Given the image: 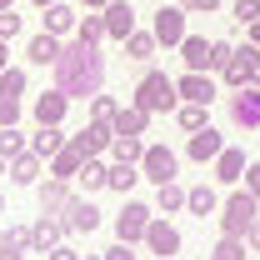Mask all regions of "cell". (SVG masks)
Wrapping results in <instances>:
<instances>
[{"mask_svg":"<svg viewBox=\"0 0 260 260\" xmlns=\"http://www.w3.org/2000/svg\"><path fill=\"white\" fill-rule=\"evenodd\" d=\"M235 50H240V45H230V40H215V45H210V70L220 75V70L235 60Z\"/></svg>","mask_w":260,"mask_h":260,"instance_id":"cell-38","label":"cell"},{"mask_svg":"<svg viewBox=\"0 0 260 260\" xmlns=\"http://www.w3.org/2000/svg\"><path fill=\"white\" fill-rule=\"evenodd\" d=\"M255 215H260V200L245 190V185H235V190L225 195V205H220V215H215V220H220V235H245Z\"/></svg>","mask_w":260,"mask_h":260,"instance_id":"cell-3","label":"cell"},{"mask_svg":"<svg viewBox=\"0 0 260 260\" xmlns=\"http://www.w3.org/2000/svg\"><path fill=\"white\" fill-rule=\"evenodd\" d=\"M80 260H105V255H80Z\"/></svg>","mask_w":260,"mask_h":260,"instance_id":"cell-55","label":"cell"},{"mask_svg":"<svg viewBox=\"0 0 260 260\" xmlns=\"http://www.w3.org/2000/svg\"><path fill=\"white\" fill-rule=\"evenodd\" d=\"M20 35V15L15 10H0V40H15Z\"/></svg>","mask_w":260,"mask_h":260,"instance_id":"cell-42","label":"cell"},{"mask_svg":"<svg viewBox=\"0 0 260 260\" xmlns=\"http://www.w3.org/2000/svg\"><path fill=\"white\" fill-rule=\"evenodd\" d=\"M155 220V205H140V200H125V210L115 215V240L125 245H145V230Z\"/></svg>","mask_w":260,"mask_h":260,"instance_id":"cell-4","label":"cell"},{"mask_svg":"<svg viewBox=\"0 0 260 260\" xmlns=\"http://www.w3.org/2000/svg\"><path fill=\"white\" fill-rule=\"evenodd\" d=\"M40 170H45V155L25 150V155H15V160H10V170H5V175H10L15 185H40Z\"/></svg>","mask_w":260,"mask_h":260,"instance_id":"cell-21","label":"cell"},{"mask_svg":"<svg viewBox=\"0 0 260 260\" xmlns=\"http://www.w3.org/2000/svg\"><path fill=\"white\" fill-rule=\"evenodd\" d=\"M175 85H180V100H195V105H210V100L220 95V80H215V70H185Z\"/></svg>","mask_w":260,"mask_h":260,"instance_id":"cell-9","label":"cell"},{"mask_svg":"<svg viewBox=\"0 0 260 260\" xmlns=\"http://www.w3.org/2000/svg\"><path fill=\"white\" fill-rule=\"evenodd\" d=\"M75 185H80L85 195H95V190H110V165L100 160V155H85L80 175H75Z\"/></svg>","mask_w":260,"mask_h":260,"instance_id":"cell-20","label":"cell"},{"mask_svg":"<svg viewBox=\"0 0 260 260\" xmlns=\"http://www.w3.org/2000/svg\"><path fill=\"white\" fill-rule=\"evenodd\" d=\"M25 150H30V135H25V130L20 125H0V155H5V160H15V155H25Z\"/></svg>","mask_w":260,"mask_h":260,"instance_id":"cell-31","label":"cell"},{"mask_svg":"<svg viewBox=\"0 0 260 260\" xmlns=\"http://www.w3.org/2000/svg\"><path fill=\"white\" fill-rule=\"evenodd\" d=\"M240 25H250V20H260V0H235V10H230Z\"/></svg>","mask_w":260,"mask_h":260,"instance_id":"cell-40","label":"cell"},{"mask_svg":"<svg viewBox=\"0 0 260 260\" xmlns=\"http://www.w3.org/2000/svg\"><path fill=\"white\" fill-rule=\"evenodd\" d=\"M140 175L155 180V185H165V180L180 175V155H175L170 145H145V155H140Z\"/></svg>","mask_w":260,"mask_h":260,"instance_id":"cell-6","label":"cell"},{"mask_svg":"<svg viewBox=\"0 0 260 260\" xmlns=\"http://www.w3.org/2000/svg\"><path fill=\"white\" fill-rule=\"evenodd\" d=\"M10 5H15V0H0V10H10Z\"/></svg>","mask_w":260,"mask_h":260,"instance_id":"cell-53","label":"cell"},{"mask_svg":"<svg viewBox=\"0 0 260 260\" xmlns=\"http://www.w3.org/2000/svg\"><path fill=\"white\" fill-rule=\"evenodd\" d=\"M220 85H230V90H240V85H245V55H240V50H235V60L220 70Z\"/></svg>","mask_w":260,"mask_h":260,"instance_id":"cell-37","label":"cell"},{"mask_svg":"<svg viewBox=\"0 0 260 260\" xmlns=\"http://www.w3.org/2000/svg\"><path fill=\"white\" fill-rule=\"evenodd\" d=\"M45 260H80V255H75V250H70V245H65V240H60L55 250H45Z\"/></svg>","mask_w":260,"mask_h":260,"instance_id":"cell-46","label":"cell"},{"mask_svg":"<svg viewBox=\"0 0 260 260\" xmlns=\"http://www.w3.org/2000/svg\"><path fill=\"white\" fill-rule=\"evenodd\" d=\"M115 135H145L150 130V110H140V105H120V115L110 120Z\"/></svg>","mask_w":260,"mask_h":260,"instance_id":"cell-27","label":"cell"},{"mask_svg":"<svg viewBox=\"0 0 260 260\" xmlns=\"http://www.w3.org/2000/svg\"><path fill=\"white\" fill-rule=\"evenodd\" d=\"M220 205H225V200L215 195V185H190V200H185L190 215H200V220H205V215H220Z\"/></svg>","mask_w":260,"mask_h":260,"instance_id":"cell-25","label":"cell"},{"mask_svg":"<svg viewBox=\"0 0 260 260\" xmlns=\"http://www.w3.org/2000/svg\"><path fill=\"white\" fill-rule=\"evenodd\" d=\"M35 125H60L65 120V110H70V95H65L60 85H50V90H40V95H35Z\"/></svg>","mask_w":260,"mask_h":260,"instance_id":"cell-11","label":"cell"},{"mask_svg":"<svg viewBox=\"0 0 260 260\" xmlns=\"http://www.w3.org/2000/svg\"><path fill=\"white\" fill-rule=\"evenodd\" d=\"M40 20H45V30H50V35H75V25H80L75 5H65V0L45 5V10H40Z\"/></svg>","mask_w":260,"mask_h":260,"instance_id":"cell-19","label":"cell"},{"mask_svg":"<svg viewBox=\"0 0 260 260\" xmlns=\"http://www.w3.org/2000/svg\"><path fill=\"white\" fill-rule=\"evenodd\" d=\"M25 80H30V75H25L20 65H10V70H0V95L20 100V95H25Z\"/></svg>","mask_w":260,"mask_h":260,"instance_id":"cell-35","label":"cell"},{"mask_svg":"<svg viewBox=\"0 0 260 260\" xmlns=\"http://www.w3.org/2000/svg\"><path fill=\"white\" fill-rule=\"evenodd\" d=\"M155 260H175V255H155Z\"/></svg>","mask_w":260,"mask_h":260,"instance_id":"cell-56","label":"cell"},{"mask_svg":"<svg viewBox=\"0 0 260 260\" xmlns=\"http://www.w3.org/2000/svg\"><path fill=\"white\" fill-rule=\"evenodd\" d=\"M60 50H65V35L40 30V35H30V45H25V60L45 70V65H55V60H60Z\"/></svg>","mask_w":260,"mask_h":260,"instance_id":"cell-15","label":"cell"},{"mask_svg":"<svg viewBox=\"0 0 260 260\" xmlns=\"http://www.w3.org/2000/svg\"><path fill=\"white\" fill-rule=\"evenodd\" d=\"M145 145H150L145 135H115V140H110V155H115V160H130V165H140Z\"/></svg>","mask_w":260,"mask_h":260,"instance_id":"cell-29","label":"cell"},{"mask_svg":"<svg viewBox=\"0 0 260 260\" xmlns=\"http://www.w3.org/2000/svg\"><path fill=\"white\" fill-rule=\"evenodd\" d=\"M230 120H235L240 130H260V85L230 90Z\"/></svg>","mask_w":260,"mask_h":260,"instance_id":"cell-8","label":"cell"},{"mask_svg":"<svg viewBox=\"0 0 260 260\" xmlns=\"http://www.w3.org/2000/svg\"><path fill=\"white\" fill-rule=\"evenodd\" d=\"M210 45H215V40H205V35H185V40H180L185 70H210Z\"/></svg>","mask_w":260,"mask_h":260,"instance_id":"cell-22","label":"cell"},{"mask_svg":"<svg viewBox=\"0 0 260 260\" xmlns=\"http://www.w3.org/2000/svg\"><path fill=\"white\" fill-rule=\"evenodd\" d=\"M80 165H85V155L65 140V150H55V155L45 160V170H50V175H60V180H75V175H80Z\"/></svg>","mask_w":260,"mask_h":260,"instance_id":"cell-24","label":"cell"},{"mask_svg":"<svg viewBox=\"0 0 260 260\" xmlns=\"http://www.w3.org/2000/svg\"><path fill=\"white\" fill-rule=\"evenodd\" d=\"M245 245H250V250H255V255H260V215H255V220H250V230H245Z\"/></svg>","mask_w":260,"mask_h":260,"instance_id":"cell-45","label":"cell"},{"mask_svg":"<svg viewBox=\"0 0 260 260\" xmlns=\"http://www.w3.org/2000/svg\"><path fill=\"white\" fill-rule=\"evenodd\" d=\"M185 200H190V190H185L180 180L155 185V210H160V215H180V210H185Z\"/></svg>","mask_w":260,"mask_h":260,"instance_id":"cell-23","label":"cell"},{"mask_svg":"<svg viewBox=\"0 0 260 260\" xmlns=\"http://www.w3.org/2000/svg\"><path fill=\"white\" fill-rule=\"evenodd\" d=\"M105 260H140V255H135V245H125V240H115V245L105 250Z\"/></svg>","mask_w":260,"mask_h":260,"instance_id":"cell-44","label":"cell"},{"mask_svg":"<svg viewBox=\"0 0 260 260\" xmlns=\"http://www.w3.org/2000/svg\"><path fill=\"white\" fill-rule=\"evenodd\" d=\"M80 5H85V10H105L110 0H80Z\"/></svg>","mask_w":260,"mask_h":260,"instance_id":"cell-49","label":"cell"},{"mask_svg":"<svg viewBox=\"0 0 260 260\" xmlns=\"http://www.w3.org/2000/svg\"><path fill=\"white\" fill-rule=\"evenodd\" d=\"M220 150H225V135H220V130L215 125H205V130H195L190 140H185V155H190V160H215V155H220Z\"/></svg>","mask_w":260,"mask_h":260,"instance_id":"cell-16","label":"cell"},{"mask_svg":"<svg viewBox=\"0 0 260 260\" xmlns=\"http://www.w3.org/2000/svg\"><path fill=\"white\" fill-rule=\"evenodd\" d=\"M75 40H85V45H100V40H110V30H105V15H80V25H75Z\"/></svg>","mask_w":260,"mask_h":260,"instance_id":"cell-34","label":"cell"},{"mask_svg":"<svg viewBox=\"0 0 260 260\" xmlns=\"http://www.w3.org/2000/svg\"><path fill=\"white\" fill-rule=\"evenodd\" d=\"M185 15H190V10H185V5H160V10H155V20H150V30H155V40H160L165 50H180V40H185Z\"/></svg>","mask_w":260,"mask_h":260,"instance_id":"cell-5","label":"cell"},{"mask_svg":"<svg viewBox=\"0 0 260 260\" xmlns=\"http://www.w3.org/2000/svg\"><path fill=\"white\" fill-rule=\"evenodd\" d=\"M30 5H35V10H45V5H55V0H30Z\"/></svg>","mask_w":260,"mask_h":260,"instance_id":"cell-51","label":"cell"},{"mask_svg":"<svg viewBox=\"0 0 260 260\" xmlns=\"http://www.w3.org/2000/svg\"><path fill=\"white\" fill-rule=\"evenodd\" d=\"M245 150H235V145H225V150H220V155H215V180H220V185H240V180H245Z\"/></svg>","mask_w":260,"mask_h":260,"instance_id":"cell-18","label":"cell"},{"mask_svg":"<svg viewBox=\"0 0 260 260\" xmlns=\"http://www.w3.org/2000/svg\"><path fill=\"white\" fill-rule=\"evenodd\" d=\"M0 250H20V255H35V235H30V225H5V240H0Z\"/></svg>","mask_w":260,"mask_h":260,"instance_id":"cell-33","label":"cell"},{"mask_svg":"<svg viewBox=\"0 0 260 260\" xmlns=\"http://www.w3.org/2000/svg\"><path fill=\"white\" fill-rule=\"evenodd\" d=\"M50 70H55V85H60L70 100H90V95H100V85H105V55H100V45H85V40L65 45L60 60L50 65Z\"/></svg>","mask_w":260,"mask_h":260,"instance_id":"cell-1","label":"cell"},{"mask_svg":"<svg viewBox=\"0 0 260 260\" xmlns=\"http://www.w3.org/2000/svg\"><path fill=\"white\" fill-rule=\"evenodd\" d=\"M130 105H140V110H150V115H170V110L180 105V85H175V75H165V70H145V75L135 80Z\"/></svg>","mask_w":260,"mask_h":260,"instance_id":"cell-2","label":"cell"},{"mask_svg":"<svg viewBox=\"0 0 260 260\" xmlns=\"http://www.w3.org/2000/svg\"><path fill=\"white\" fill-rule=\"evenodd\" d=\"M155 50H160L155 30H135V35H125V55H130V60H150Z\"/></svg>","mask_w":260,"mask_h":260,"instance_id":"cell-32","label":"cell"},{"mask_svg":"<svg viewBox=\"0 0 260 260\" xmlns=\"http://www.w3.org/2000/svg\"><path fill=\"white\" fill-rule=\"evenodd\" d=\"M5 170H10V160H5V155H0V175H5Z\"/></svg>","mask_w":260,"mask_h":260,"instance_id":"cell-52","label":"cell"},{"mask_svg":"<svg viewBox=\"0 0 260 260\" xmlns=\"http://www.w3.org/2000/svg\"><path fill=\"white\" fill-rule=\"evenodd\" d=\"M0 70H10V40H0Z\"/></svg>","mask_w":260,"mask_h":260,"instance_id":"cell-48","label":"cell"},{"mask_svg":"<svg viewBox=\"0 0 260 260\" xmlns=\"http://www.w3.org/2000/svg\"><path fill=\"white\" fill-rule=\"evenodd\" d=\"M0 260H30V255H20V250H0Z\"/></svg>","mask_w":260,"mask_h":260,"instance_id":"cell-50","label":"cell"},{"mask_svg":"<svg viewBox=\"0 0 260 260\" xmlns=\"http://www.w3.org/2000/svg\"><path fill=\"white\" fill-rule=\"evenodd\" d=\"M35 235V255H45V250H55L65 235H70V225H65V215H50V210H40V220L30 225Z\"/></svg>","mask_w":260,"mask_h":260,"instance_id":"cell-12","label":"cell"},{"mask_svg":"<svg viewBox=\"0 0 260 260\" xmlns=\"http://www.w3.org/2000/svg\"><path fill=\"white\" fill-rule=\"evenodd\" d=\"M0 125H20V100L0 95Z\"/></svg>","mask_w":260,"mask_h":260,"instance_id":"cell-41","label":"cell"},{"mask_svg":"<svg viewBox=\"0 0 260 260\" xmlns=\"http://www.w3.org/2000/svg\"><path fill=\"white\" fill-rule=\"evenodd\" d=\"M175 125L185 130V135L205 130V125H210V105H195V100H180V105H175Z\"/></svg>","mask_w":260,"mask_h":260,"instance_id":"cell-26","label":"cell"},{"mask_svg":"<svg viewBox=\"0 0 260 260\" xmlns=\"http://www.w3.org/2000/svg\"><path fill=\"white\" fill-rule=\"evenodd\" d=\"M110 140H115V125H105V120H85L80 135H70V145H75L80 155H100V150H110Z\"/></svg>","mask_w":260,"mask_h":260,"instance_id":"cell-13","label":"cell"},{"mask_svg":"<svg viewBox=\"0 0 260 260\" xmlns=\"http://www.w3.org/2000/svg\"><path fill=\"white\" fill-rule=\"evenodd\" d=\"M0 240H5V230H0Z\"/></svg>","mask_w":260,"mask_h":260,"instance_id":"cell-57","label":"cell"},{"mask_svg":"<svg viewBox=\"0 0 260 260\" xmlns=\"http://www.w3.org/2000/svg\"><path fill=\"white\" fill-rule=\"evenodd\" d=\"M0 215H5V190H0Z\"/></svg>","mask_w":260,"mask_h":260,"instance_id":"cell-54","label":"cell"},{"mask_svg":"<svg viewBox=\"0 0 260 260\" xmlns=\"http://www.w3.org/2000/svg\"><path fill=\"white\" fill-rule=\"evenodd\" d=\"M70 185H75V180H60V175H45V180L35 185V195H40V210H50V215H60V210H65V200L75 195Z\"/></svg>","mask_w":260,"mask_h":260,"instance_id":"cell-17","label":"cell"},{"mask_svg":"<svg viewBox=\"0 0 260 260\" xmlns=\"http://www.w3.org/2000/svg\"><path fill=\"white\" fill-rule=\"evenodd\" d=\"M245 40H250V45H260V20H250V25H245Z\"/></svg>","mask_w":260,"mask_h":260,"instance_id":"cell-47","label":"cell"},{"mask_svg":"<svg viewBox=\"0 0 260 260\" xmlns=\"http://www.w3.org/2000/svg\"><path fill=\"white\" fill-rule=\"evenodd\" d=\"M145 250H150V255H180V230L170 225L160 210H155V220L145 230Z\"/></svg>","mask_w":260,"mask_h":260,"instance_id":"cell-10","label":"cell"},{"mask_svg":"<svg viewBox=\"0 0 260 260\" xmlns=\"http://www.w3.org/2000/svg\"><path fill=\"white\" fill-rule=\"evenodd\" d=\"M65 140H70V135H65L60 125H40V130L30 135V150H35V155H45V160H50L55 150H65Z\"/></svg>","mask_w":260,"mask_h":260,"instance_id":"cell-28","label":"cell"},{"mask_svg":"<svg viewBox=\"0 0 260 260\" xmlns=\"http://www.w3.org/2000/svg\"><path fill=\"white\" fill-rule=\"evenodd\" d=\"M100 15H105L110 40H120V45H125V35H135V5H130V0H110Z\"/></svg>","mask_w":260,"mask_h":260,"instance_id":"cell-14","label":"cell"},{"mask_svg":"<svg viewBox=\"0 0 260 260\" xmlns=\"http://www.w3.org/2000/svg\"><path fill=\"white\" fill-rule=\"evenodd\" d=\"M240 55H245V85H260V45H240Z\"/></svg>","mask_w":260,"mask_h":260,"instance_id":"cell-39","label":"cell"},{"mask_svg":"<svg viewBox=\"0 0 260 260\" xmlns=\"http://www.w3.org/2000/svg\"><path fill=\"white\" fill-rule=\"evenodd\" d=\"M240 185H245V190L260 200V160H250V165H245V180H240Z\"/></svg>","mask_w":260,"mask_h":260,"instance_id":"cell-43","label":"cell"},{"mask_svg":"<svg viewBox=\"0 0 260 260\" xmlns=\"http://www.w3.org/2000/svg\"><path fill=\"white\" fill-rule=\"evenodd\" d=\"M65 225H70V235H90V230H100V210H95V200L85 190H75L70 200H65Z\"/></svg>","mask_w":260,"mask_h":260,"instance_id":"cell-7","label":"cell"},{"mask_svg":"<svg viewBox=\"0 0 260 260\" xmlns=\"http://www.w3.org/2000/svg\"><path fill=\"white\" fill-rule=\"evenodd\" d=\"M135 180H145V175H140V165H130V160H110V190L130 195V190H135Z\"/></svg>","mask_w":260,"mask_h":260,"instance_id":"cell-30","label":"cell"},{"mask_svg":"<svg viewBox=\"0 0 260 260\" xmlns=\"http://www.w3.org/2000/svg\"><path fill=\"white\" fill-rule=\"evenodd\" d=\"M85 105H90V120H105V125L120 115V100H115V95H90Z\"/></svg>","mask_w":260,"mask_h":260,"instance_id":"cell-36","label":"cell"}]
</instances>
